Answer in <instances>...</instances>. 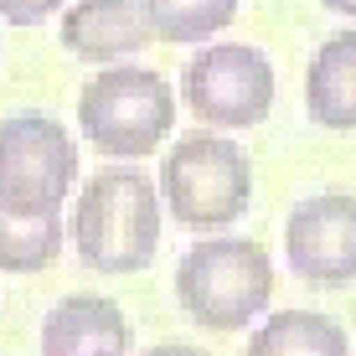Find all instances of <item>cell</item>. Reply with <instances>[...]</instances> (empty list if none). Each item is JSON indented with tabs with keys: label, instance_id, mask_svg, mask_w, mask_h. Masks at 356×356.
Listing matches in <instances>:
<instances>
[{
	"label": "cell",
	"instance_id": "obj_1",
	"mask_svg": "<svg viewBox=\"0 0 356 356\" xmlns=\"http://www.w3.org/2000/svg\"><path fill=\"white\" fill-rule=\"evenodd\" d=\"M78 259L98 274H140L161 248V191L134 165H108L83 186L72 212Z\"/></svg>",
	"mask_w": 356,
	"mask_h": 356
},
{
	"label": "cell",
	"instance_id": "obj_2",
	"mask_svg": "<svg viewBox=\"0 0 356 356\" xmlns=\"http://www.w3.org/2000/svg\"><path fill=\"white\" fill-rule=\"evenodd\" d=\"M78 129L98 155L114 161L155 155L176 129V88L155 67L108 63L78 93Z\"/></svg>",
	"mask_w": 356,
	"mask_h": 356
},
{
	"label": "cell",
	"instance_id": "obj_3",
	"mask_svg": "<svg viewBox=\"0 0 356 356\" xmlns=\"http://www.w3.org/2000/svg\"><path fill=\"white\" fill-rule=\"evenodd\" d=\"M274 300V259L259 238H202L176 264V305L207 330H243Z\"/></svg>",
	"mask_w": 356,
	"mask_h": 356
},
{
	"label": "cell",
	"instance_id": "obj_4",
	"mask_svg": "<svg viewBox=\"0 0 356 356\" xmlns=\"http://www.w3.org/2000/svg\"><path fill=\"white\" fill-rule=\"evenodd\" d=\"M161 202L186 232H222L253 202V161L222 134H181L161 161Z\"/></svg>",
	"mask_w": 356,
	"mask_h": 356
},
{
	"label": "cell",
	"instance_id": "obj_5",
	"mask_svg": "<svg viewBox=\"0 0 356 356\" xmlns=\"http://www.w3.org/2000/svg\"><path fill=\"white\" fill-rule=\"evenodd\" d=\"M181 104L202 124L253 129L274 108V63L248 42H212L181 72Z\"/></svg>",
	"mask_w": 356,
	"mask_h": 356
},
{
	"label": "cell",
	"instance_id": "obj_6",
	"mask_svg": "<svg viewBox=\"0 0 356 356\" xmlns=\"http://www.w3.org/2000/svg\"><path fill=\"white\" fill-rule=\"evenodd\" d=\"M78 181V145L52 114L0 119V202L16 212H57Z\"/></svg>",
	"mask_w": 356,
	"mask_h": 356
},
{
	"label": "cell",
	"instance_id": "obj_7",
	"mask_svg": "<svg viewBox=\"0 0 356 356\" xmlns=\"http://www.w3.org/2000/svg\"><path fill=\"white\" fill-rule=\"evenodd\" d=\"M284 259L310 289L356 284V196L351 191L305 196L284 222Z\"/></svg>",
	"mask_w": 356,
	"mask_h": 356
},
{
	"label": "cell",
	"instance_id": "obj_8",
	"mask_svg": "<svg viewBox=\"0 0 356 356\" xmlns=\"http://www.w3.org/2000/svg\"><path fill=\"white\" fill-rule=\"evenodd\" d=\"M63 47L83 63H124L140 57L155 42L145 0H72V10L63 16Z\"/></svg>",
	"mask_w": 356,
	"mask_h": 356
},
{
	"label": "cell",
	"instance_id": "obj_9",
	"mask_svg": "<svg viewBox=\"0 0 356 356\" xmlns=\"http://www.w3.org/2000/svg\"><path fill=\"white\" fill-rule=\"evenodd\" d=\"M42 356H129V321L108 294H67L42 321Z\"/></svg>",
	"mask_w": 356,
	"mask_h": 356
},
{
	"label": "cell",
	"instance_id": "obj_10",
	"mask_svg": "<svg viewBox=\"0 0 356 356\" xmlns=\"http://www.w3.org/2000/svg\"><path fill=\"white\" fill-rule=\"evenodd\" d=\"M305 108L321 129H356V31H336L305 67Z\"/></svg>",
	"mask_w": 356,
	"mask_h": 356
},
{
	"label": "cell",
	"instance_id": "obj_11",
	"mask_svg": "<svg viewBox=\"0 0 356 356\" xmlns=\"http://www.w3.org/2000/svg\"><path fill=\"white\" fill-rule=\"evenodd\" d=\"M248 356H351V341L321 310H279L253 330Z\"/></svg>",
	"mask_w": 356,
	"mask_h": 356
},
{
	"label": "cell",
	"instance_id": "obj_12",
	"mask_svg": "<svg viewBox=\"0 0 356 356\" xmlns=\"http://www.w3.org/2000/svg\"><path fill=\"white\" fill-rule=\"evenodd\" d=\"M63 253L57 212H16L0 202V268L6 274H42Z\"/></svg>",
	"mask_w": 356,
	"mask_h": 356
},
{
	"label": "cell",
	"instance_id": "obj_13",
	"mask_svg": "<svg viewBox=\"0 0 356 356\" xmlns=\"http://www.w3.org/2000/svg\"><path fill=\"white\" fill-rule=\"evenodd\" d=\"M155 42H207L227 31L238 16V0H145Z\"/></svg>",
	"mask_w": 356,
	"mask_h": 356
},
{
	"label": "cell",
	"instance_id": "obj_14",
	"mask_svg": "<svg viewBox=\"0 0 356 356\" xmlns=\"http://www.w3.org/2000/svg\"><path fill=\"white\" fill-rule=\"evenodd\" d=\"M57 6L63 0H0V21H10V26H42V21H52Z\"/></svg>",
	"mask_w": 356,
	"mask_h": 356
},
{
	"label": "cell",
	"instance_id": "obj_15",
	"mask_svg": "<svg viewBox=\"0 0 356 356\" xmlns=\"http://www.w3.org/2000/svg\"><path fill=\"white\" fill-rule=\"evenodd\" d=\"M145 356H207L202 346H181V341H165V346H150Z\"/></svg>",
	"mask_w": 356,
	"mask_h": 356
},
{
	"label": "cell",
	"instance_id": "obj_16",
	"mask_svg": "<svg viewBox=\"0 0 356 356\" xmlns=\"http://www.w3.org/2000/svg\"><path fill=\"white\" fill-rule=\"evenodd\" d=\"M330 10H336V16H356V0H325Z\"/></svg>",
	"mask_w": 356,
	"mask_h": 356
}]
</instances>
